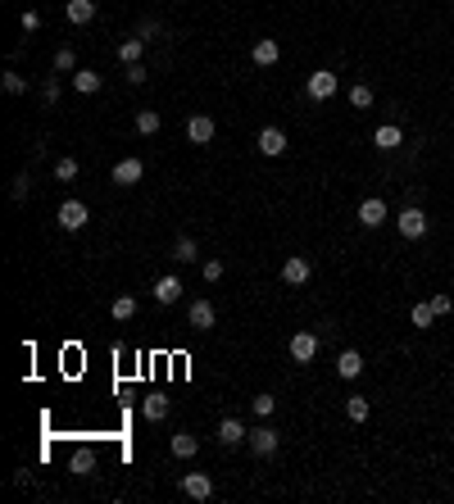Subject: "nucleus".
<instances>
[{"mask_svg": "<svg viewBox=\"0 0 454 504\" xmlns=\"http://www.w3.org/2000/svg\"><path fill=\"white\" fill-rule=\"evenodd\" d=\"M396 227H400V237H404V241H423V237H427V214H423L418 205H409V209H400Z\"/></svg>", "mask_w": 454, "mask_h": 504, "instance_id": "obj_1", "label": "nucleus"}, {"mask_svg": "<svg viewBox=\"0 0 454 504\" xmlns=\"http://www.w3.org/2000/svg\"><path fill=\"white\" fill-rule=\"evenodd\" d=\"M245 446H250L254 454H259V459H273L277 454V446H282V436L273 432V427L268 423H259V427H250V436H245Z\"/></svg>", "mask_w": 454, "mask_h": 504, "instance_id": "obj_2", "label": "nucleus"}, {"mask_svg": "<svg viewBox=\"0 0 454 504\" xmlns=\"http://www.w3.org/2000/svg\"><path fill=\"white\" fill-rule=\"evenodd\" d=\"M304 91H309V101H332V96L341 91V82H336V73H327V68H318V73H309V82H304Z\"/></svg>", "mask_w": 454, "mask_h": 504, "instance_id": "obj_3", "label": "nucleus"}, {"mask_svg": "<svg viewBox=\"0 0 454 504\" xmlns=\"http://www.w3.org/2000/svg\"><path fill=\"white\" fill-rule=\"evenodd\" d=\"M309 277H314V264L304 259V254H287V259H282V282H287V287H304Z\"/></svg>", "mask_w": 454, "mask_h": 504, "instance_id": "obj_4", "label": "nucleus"}, {"mask_svg": "<svg viewBox=\"0 0 454 504\" xmlns=\"http://www.w3.org/2000/svg\"><path fill=\"white\" fill-rule=\"evenodd\" d=\"M59 227H64V232H82V227H87V205H82V200H64V205H59Z\"/></svg>", "mask_w": 454, "mask_h": 504, "instance_id": "obj_5", "label": "nucleus"}, {"mask_svg": "<svg viewBox=\"0 0 454 504\" xmlns=\"http://www.w3.org/2000/svg\"><path fill=\"white\" fill-rule=\"evenodd\" d=\"M354 218H359L363 227H382L386 218H391V209H386V200H377V195H368V200L354 209Z\"/></svg>", "mask_w": 454, "mask_h": 504, "instance_id": "obj_6", "label": "nucleus"}, {"mask_svg": "<svg viewBox=\"0 0 454 504\" xmlns=\"http://www.w3.org/2000/svg\"><path fill=\"white\" fill-rule=\"evenodd\" d=\"M109 178H114V187H137V182L145 178V164H141V159H118Z\"/></svg>", "mask_w": 454, "mask_h": 504, "instance_id": "obj_7", "label": "nucleus"}, {"mask_svg": "<svg viewBox=\"0 0 454 504\" xmlns=\"http://www.w3.org/2000/svg\"><path fill=\"white\" fill-rule=\"evenodd\" d=\"M291 359L296 364H314L318 359V336L314 331H296V336H291Z\"/></svg>", "mask_w": 454, "mask_h": 504, "instance_id": "obj_8", "label": "nucleus"}, {"mask_svg": "<svg viewBox=\"0 0 454 504\" xmlns=\"http://www.w3.org/2000/svg\"><path fill=\"white\" fill-rule=\"evenodd\" d=\"M214 132H218V123H214L210 114H195V118L187 123V141H191V145H210Z\"/></svg>", "mask_w": 454, "mask_h": 504, "instance_id": "obj_9", "label": "nucleus"}, {"mask_svg": "<svg viewBox=\"0 0 454 504\" xmlns=\"http://www.w3.org/2000/svg\"><path fill=\"white\" fill-rule=\"evenodd\" d=\"M187 323H191V331H210V327L218 323L214 304H210V300H191V309H187Z\"/></svg>", "mask_w": 454, "mask_h": 504, "instance_id": "obj_10", "label": "nucleus"}, {"mask_svg": "<svg viewBox=\"0 0 454 504\" xmlns=\"http://www.w3.org/2000/svg\"><path fill=\"white\" fill-rule=\"evenodd\" d=\"M182 495L210 500V495H214V477H210V473H187V477H182Z\"/></svg>", "mask_w": 454, "mask_h": 504, "instance_id": "obj_11", "label": "nucleus"}, {"mask_svg": "<svg viewBox=\"0 0 454 504\" xmlns=\"http://www.w3.org/2000/svg\"><path fill=\"white\" fill-rule=\"evenodd\" d=\"M254 145H259V155L277 159L282 150H287V132H282V128H264V132H259V141H254Z\"/></svg>", "mask_w": 454, "mask_h": 504, "instance_id": "obj_12", "label": "nucleus"}, {"mask_svg": "<svg viewBox=\"0 0 454 504\" xmlns=\"http://www.w3.org/2000/svg\"><path fill=\"white\" fill-rule=\"evenodd\" d=\"M214 436H218V446H241V441L250 436V432H245V423H241V418H223Z\"/></svg>", "mask_w": 454, "mask_h": 504, "instance_id": "obj_13", "label": "nucleus"}, {"mask_svg": "<svg viewBox=\"0 0 454 504\" xmlns=\"http://www.w3.org/2000/svg\"><path fill=\"white\" fill-rule=\"evenodd\" d=\"M250 59H254V64H259V68H273L277 59H282V46L273 41V36H264V41H254V51H250Z\"/></svg>", "mask_w": 454, "mask_h": 504, "instance_id": "obj_14", "label": "nucleus"}, {"mask_svg": "<svg viewBox=\"0 0 454 504\" xmlns=\"http://www.w3.org/2000/svg\"><path fill=\"white\" fill-rule=\"evenodd\" d=\"M68 473L73 477H91L96 473V450L91 446H78V450H73V459H68Z\"/></svg>", "mask_w": 454, "mask_h": 504, "instance_id": "obj_15", "label": "nucleus"}, {"mask_svg": "<svg viewBox=\"0 0 454 504\" xmlns=\"http://www.w3.org/2000/svg\"><path fill=\"white\" fill-rule=\"evenodd\" d=\"M336 373L346 377V382H354V377L363 373V354H359V350H341V354H336Z\"/></svg>", "mask_w": 454, "mask_h": 504, "instance_id": "obj_16", "label": "nucleus"}, {"mask_svg": "<svg viewBox=\"0 0 454 504\" xmlns=\"http://www.w3.org/2000/svg\"><path fill=\"white\" fill-rule=\"evenodd\" d=\"M155 300H159V304H177V300H182V277H173V273L159 277V282H155Z\"/></svg>", "mask_w": 454, "mask_h": 504, "instance_id": "obj_17", "label": "nucleus"}, {"mask_svg": "<svg viewBox=\"0 0 454 504\" xmlns=\"http://www.w3.org/2000/svg\"><path fill=\"white\" fill-rule=\"evenodd\" d=\"M64 19L78 23V28H82V23H91V19H96V0H68V5H64Z\"/></svg>", "mask_w": 454, "mask_h": 504, "instance_id": "obj_18", "label": "nucleus"}, {"mask_svg": "<svg viewBox=\"0 0 454 504\" xmlns=\"http://www.w3.org/2000/svg\"><path fill=\"white\" fill-rule=\"evenodd\" d=\"M73 87H78L82 96H96V91L105 87V78H100L96 68H78V73H73Z\"/></svg>", "mask_w": 454, "mask_h": 504, "instance_id": "obj_19", "label": "nucleus"}, {"mask_svg": "<svg viewBox=\"0 0 454 504\" xmlns=\"http://www.w3.org/2000/svg\"><path fill=\"white\" fill-rule=\"evenodd\" d=\"M200 259V245H195V237H177L173 241V264H195Z\"/></svg>", "mask_w": 454, "mask_h": 504, "instance_id": "obj_20", "label": "nucleus"}, {"mask_svg": "<svg viewBox=\"0 0 454 504\" xmlns=\"http://www.w3.org/2000/svg\"><path fill=\"white\" fill-rule=\"evenodd\" d=\"M195 450H200V441L191 432H173V459H195Z\"/></svg>", "mask_w": 454, "mask_h": 504, "instance_id": "obj_21", "label": "nucleus"}, {"mask_svg": "<svg viewBox=\"0 0 454 504\" xmlns=\"http://www.w3.org/2000/svg\"><path fill=\"white\" fill-rule=\"evenodd\" d=\"M373 141H377V150H396V145L404 141V132L396 128V123H386V128H377V132H373Z\"/></svg>", "mask_w": 454, "mask_h": 504, "instance_id": "obj_22", "label": "nucleus"}, {"mask_svg": "<svg viewBox=\"0 0 454 504\" xmlns=\"http://www.w3.org/2000/svg\"><path fill=\"white\" fill-rule=\"evenodd\" d=\"M141 413H145V423H164V418H168V400L164 396H145Z\"/></svg>", "mask_w": 454, "mask_h": 504, "instance_id": "obj_23", "label": "nucleus"}, {"mask_svg": "<svg viewBox=\"0 0 454 504\" xmlns=\"http://www.w3.org/2000/svg\"><path fill=\"white\" fill-rule=\"evenodd\" d=\"M141 51H145V41H141V36H128V41L118 46V59H123V68H128V64H141Z\"/></svg>", "mask_w": 454, "mask_h": 504, "instance_id": "obj_24", "label": "nucleus"}, {"mask_svg": "<svg viewBox=\"0 0 454 504\" xmlns=\"http://www.w3.org/2000/svg\"><path fill=\"white\" fill-rule=\"evenodd\" d=\"M368 413H373V404H368L363 396H350L346 400V418H350V423H368Z\"/></svg>", "mask_w": 454, "mask_h": 504, "instance_id": "obj_25", "label": "nucleus"}, {"mask_svg": "<svg viewBox=\"0 0 454 504\" xmlns=\"http://www.w3.org/2000/svg\"><path fill=\"white\" fill-rule=\"evenodd\" d=\"M55 73H78V51L73 46H59L55 51Z\"/></svg>", "mask_w": 454, "mask_h": 504, "instance_id": "obj_26", "label": "nucleus"}, {"mask_svg": "<svg viewBox=\"0 0 454 504\" xmlns=\"http://www.w3.org/2000/svg\"><path fill=\"white\" fill-rule=\"evenodd\" d=\"M159 132V114L155 109H137V137H155Z\"/></svg>", "mask_w": 454, "mask_h": 504, "instance_id": "obj_27", "label": "nucleus"}, {"mask_svg": "<svg viewBox=\"0 0 454 504\" xmlns=\"http://www.w3.org/2000/svg\"><path fill=\"white\" fill-rule=\"evenodd\" d=\"M346 96H350V109H368V105H373V87H368V82H354Z\"/></svg>", "mask_w": 454, "mask_h": 504, "instance_id": "obj_28", "label": "nucleus"}, {"mask_svg": "<svg viewBox=\"0 0 454 504\" xmlns=\"http://www.w3.org/2000/svg\"><path fill=\"white\" fill-rule=\"evenodd\" d=\"M0 87H5V96H23V91H28V78L9 68V73H0Z\"/></svg>", "mask_w": 454, "mask_h": 504, "instance_id": "obj_29", "label": "nucleus"}, {"mask_svg": "<svg viewBox=\"0 0 454 504\" xmlns=\"http://www.w3.org/2000/svg\"><path fill=\"white\" fill-rule=\"evenodd\" d=\"M82 173V164H78V159H73V155H64V159H55V178L59 182H73V178H78Z\"/></svg>", "mask_w": 454, "mask_h": 504, "instance_id": "obj_30", "label": "nucleus"}, {"mask_svg": "<svg viewBox=\"0 0 454 504\" xmlns=\"http://www.w3.org/2000/svg\"><path fill=\"white\" fill-rule=\"evenodd\" d=\"M109 314H114L118 323H128V318H137V296H118V300H114V309H109Z\"/></svg>", "mask_w": 454, "mask_h": 504, "instance_id": "obj_31", "label": "nucleus"}, {"mask_svg": "<svg viewBox=\"0 0 454 504\" xmlns=\"http://www.w3.org/2000/svg\"><path fill=\"white\" fill-rule=\"evenodd\" d=\"M409 318H413V327H432V323H436V309H432V300H427V304H413V309H409Z\"/></svg>", "mask_w": 454, "mask_h": 504, "instance_id": "obj_32", "label": "nucleus"}, {"mask_svg": "<svg viewBox=\"0 0 454 504\" xmlns=\"http://www.w3.org/2000/svg\"><path fill=\"white\" fill-rule=\"evenodd\" d=\"M223 273H227L223 259H205V264H200V277L210 282V287H214V282H223Z\"/></svg>", "mask_w": 454, "mask_h": 504, "instance_id": "obj_33", "label": "nucleus"}, {"mask_svg": "<svg viewBox=\"0 0 454 504\" xmlns=\"http://www.w3.org/2000/svg\"><path fill=\"white\" fill-rule=\"evenodd\" d=\"M250 409L259 413V418H273V409H277V396H268V391H264V396H254V400H250Z\"/></svg>", "mask_w": 454, "mask_h": 504, "instance_id": "obj_34", "label": "nucleus"}, {"mask_svg": "<svg viewBox=\"0 0 454 504\" xmlns=\"http://www.w3.org/2000/svg\"><path fill=\"white\" fill-rule=\"evenodd\" d=\"M9 195H14V200H28V195H32V173H19L14 187H9Z\"/></svg>", "mask_w": 454, "mask_h": 504, "instance_id": "obj_35", "label": "nucleus"}, {"mask_svg": "<svg viewBox=\"0 0 454 504\" xmlns=\"http://www.w3.org/2000/svg\"><path fill=\"white\" fill-rule=\"evenodd\" d=\"M123 78H128V87H145V78H150V73H145L141 64H128V73H123Z\"/></svg>", "mask_w": 454, "mask_h": 504, "instance_id": "obj_36", "label": "nucleus"}, {"mask_svg": "<svg viewBox=\"0 0 454 504\" xmlns=\"http://www.w3.org/2000/svg\"><path fill=\"white\" fill-rule=\"evenodd\" d=\"M155 32H159V19H141V23H137V32H132V36H141V41H150Z\"/></svg>", "mask_w": 454, "mask_h": 504, "instance_id": "obj_37", "label": "nucleus"}, {"mask_svg": "<svg viewBox=\"0 0 454 504\" xmlns=\"http://www.w3.org/2000/svg\"><path fill=\"white\" fill-rule=\"evenodd\" d=\"M23 32H36V28H41V14H36V9H23Z\"/></svg>", "mask_w": 454, "mask_h": 504, "instance_id": "obj_38", "label": "nucleus"}, {"mask_svg": "<svg viewBox=\"0 0 454 504\" xmlns=\"http://www.w3.org/2000/svg\"><path fill=\"white\" fill-rule=\"evenodd\" d=\"M41 101H46V105H55V101H59V82H55V78L41 87Z\"/></svg>", "mask_w": 454, "mask_h": 504, "instance_id": "obj_39", "label": "nucleus"}, {"mask_svg": "<svg viewBox=\"0 0 454 504\" xmlns=\"http://www.w3.org/2000/svg\"><path fill=\"white\" fill-rule=\"evenodd\" d=\"M432 309H436V318H440V314L454 309V300H450V296H432Z\"/></svg>", "mask_w": 454, "mask_h": 504, "instance_id": "obj_40", "label": "nucleus"}]
</instances>
